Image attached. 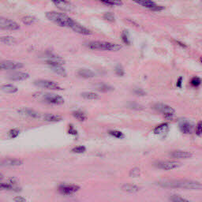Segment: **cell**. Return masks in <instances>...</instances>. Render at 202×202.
I'll list each match as a JSON object with an SVG mask.
<instances>
[{
    "instance_id": "6da1fadb",
    "label": "cell",
    "mask_w": 202,
    "mask_h": 202,
    "mask_svg": "<svg viewBox=\"0 0 202 202\" xmlns=\"http://www.w3.org/2000/svg\"><path fill=\"white\" fill-rule=\"evenodd\" d=\"M159 186L167 188H183L187 190H200L201 184L199 182L186 179H171V180H162L157 182Z\"/></svg>"
},
{
    "instance_id": "7a4b0ae2",
    "label": "cell",
    "mask_w": 202,
    "mask_h": 202,
    "mask_svg": "<svg viewBox=\"0 0 202 202\" xmlns=\"http://www.w3.org/2000/svg\"><path fill=\"white\" fill-rule=\"evenodd\" d=\"M46 18L51 22H53L54 24L57 25L61 27H67L71 28L74 24L75 21L72 18L62 12H57V11H49L46 13Z\"/></svg>"
},
{
    "instance_id": "3957f363",
    "label": "cell",
    "mask_w": 202,
    "mask_h": 202,
    "mask_svg": "<svg viewBox=\"0 0 202 202\" xmlns=\"http://www.w3.org/2000/svg\"><path fill=\"white\" fill-rule=\"evenodd\" d=\"M84 46L90 50L111 51H118L122 48L119 44L106 41H89L85 43Z\"/></svg>"
},
{
    "instance_id": "277c9868",
    "label": "cell",
    "mask_w": 202,
    "mask_h": 202,
    "mask_svg": "<svg viewBox=\"0 0 202 202\" xmlns=\"http://www.w3.org/2000/svg\"><path fill=\"white\" fill-rule=\"evenodd\" d=\"M35 98L48 104H53V105H62L65 102L63 97L57 94H49V93L36 94L35 95Z\"/></svg>"
},
{
    "instance_id": "5b68a950",
    "label": "cell",
    "mask_w": 202,
    "mask_h": 202,
    "mask_svg": "<svg viewBox=\"0 0 202 202\" xmlns=\"http://www.w3.org/2000/svg\"><path fill=\"white\" fill-rule=\"evenodd\" d=\"M155 110L157 111L158 112L164 114V116L166 118L171 119L174 117V110L171 107L168 106L164 104H156L153 107Z\"/></svg>"
},
{
    "instance_id": "8992f818",
    "label": "cell",
    "mask_w": 202,
    "mask_h": 202,
    "mask_svg": "<svg viewBox=\"0 0 202 202\" xmlns=\"http://www.w3.org/2000/svg\"><path fill=\"white\" fill-rule=\"evenodd\" d=\"M34 84L37 87H40V88H47V89H50V90H62L60 85H58V84L54 81H51L36 80L34 81Z\"/></svg>"
},
{
    "instance_id": "52a82bcc",
    "label": "cell",
    "mask_w": 202,
    "mask_h": 202,
    "mask_svg": "<svg viewBox=\"0 0 202 202\" xmlns=\"http://www.w3.org/2000/svg\"><path fill=\"white\" fill-rule=\"evenodd\" d=\"M19 28H20V25L16 22L7 19V18H0V29L15 31L18 30Z\"/></svg>"
},
{
    "instance_id": "ba28073f",
    "label": "cell",
    "mask_w": 202,
    "mask_h": 202,
    "mask_svg": "<svg viewBox=\"0 0 202 202\" xmlns=\"http://www.w3.org/2000/svg\"><path fill=\"white\" fill-rule=\"evenodd\" d=\"M137 4L142 6L143 7L148 9L152 11H160L164 9V6H159L152 0H133Z\"/></svg>"
},
{
    "instance_id": "9c48e42d",
    "label": "cell",
    "mask_w": 202,
    "mask_h": 202,
    "mask_svg": "<svg viewBox=\"0 0 202 202\" xmlns=\"http://www.w3.org/2000/svg\"><path fill=\"white\" fill-rule=\"evenodd\" d=\"M24 65L22 62H13V61H2L0 62V70H17L22 68Z\"/></svg>"
},
{
    "instance_id": "30bf717a",
    "label": "cell",
    "mask_w": 202,
    "mask_h": 202,
    "mask_svg": "<svg viewBox=\"0 0 202 202\" xmlns=\"http://www.w3.org/2000/svg\"><path fill=\"white\" fill-rule=\"evenodd\" d=\"M23 164V160L18 158H5L0 160L1 167H14Z\"/></svg>"
},
{
    "instance_id": "8fae6325",
    "label": "cell",
    "mask_w": 202,
    "mask_h": 202,
    "mask_svg": "<svg viewBox=\"0 0 202 202\" xmlns=\"http://www.w3.org/2000/svg\"><path fill=\"white\" fill-rule=\"evenodd\" d=\"M156 166L160 169L166 171H170L178 168L181 166V164L177 161H171V160H166V161H160L156 163Z\"/></svg>"
},
{
    "instance_id": "7c38bea8",
    "label": "cell",
    "mask_w": 202,
    "mask_h": 202,
    "mask_svg": "<svg viewBox=\"0 0 202 202\" xmlns=\"http://www.w3.org/2000/svg\"><path fill=\"white\" fill-rule=\"evenodd\" d=\"M29 78V74L26 72H20V71H14L7 74V78L10 81H21L27 80Z\"/></svg>"
},
{
    "instance_id": "4fadbf2b",
    "label": "cell",
    "mask_w": 202,
    "mask_h": 202,
    "mask_svg": "<svg viewBox=\"0 0 202 202\" xmlns=\"http://www.w3.org/2000/svg\"><path fill=\"white\" fill-rule=\"evenodd\" d=\"M51 1L57 8L64 11H72L74 9L72 3L68 2L67 0H51Z\"/></svg>"
},
{
    "instance_id": "5bb4252c",
    "label": "cell",
    "mask_w": 202,
    "mask_h": 202,
    "mask_svg": "<svg viewBox=\"0 0 202 202\" xmlns=\"http://www.w3.org/2000/svg\"><path fill=\"white\" fill-rule=\"evenodd\" d=\"M80 187L76 185H62L58 187V191L64 195H70L78 192Z\"/></svg>"
},
{
    "instance_id": "9a60e30c",
    "label": "cell",
    "mask_w": 202,
    "mask_h": 202,
    "mask_svg": "<svg viewBox=\"0 0 202 202\" xmlns=\"http://www.w3.org/2000/svg\"><path fill=\"white\" fill-rule=\"evenodd\" d=\"M18 113L23 116L28 117V118H39L41 117L40 113H38L37 111H36L33 109H31V108H21L18 110Z\"/></svg>"
},
{
    "instance_id": "2e32d148",
    "label": "cell",
    "mask_w": 202,
    "mask_h": 202,
    "mask_svg": "<svg viewBox=\"0 0 202 202\" xmlns=\"http://www.w3.org/2000/svg\"><path fill=\"white\" fill-rule=\"evenodd\" d=\"M70 28H71L74 32H76V33L83 35V36H89V35H92L91 30H89L88 28H85L84 26L80 25L77 22H74V24L73 25V26Z\"/></svg>"
},
{
    "instance_id": "e0dca14e",
    "label": "cell",
    "mask_w": 202,
    "mask_h": 202,
    "mask_svg": "<svg viewBox=\"0 0 202 202\" xmlns=\"http://www.w3.org/2000/svg\"><path fill=\"white\" fill-rule=\"evenodd\" d=\"M46 63L48 66H62L65 64L63 58L55 55H50L49 58L46 60Z\"/></svg>"
},
{
    "instance_id": "ac0fdd59",
    "label": "cell",
    "mask_w": 202,
    "mask_h": 202,
    "mask_svg": "<svg viewBox=\"0 0 202 202\" xmlns=\"http://www.w3.org/2000/svg\"><path fill=\"white\" fill-rule=\"evenodd\" d=\"M171 156L174 159H188L192 156V154L190 152H186V151L177 150L172 152Z\"/></svg>"
},
{
    "instance_id": "d6986e66",
    "label": "cell",
    "mask_w": 202,
    "mask_h": 202,
    "mask_svg": "<svg viewBox=\"0 0 202 202\" xmlns=\"http://www.w3.org/2000/svg\"><path fill=\"white\" fill-rule=\"evenodd\" d=\"M179 128L183 134H188L192 132L193 126L188 121L183 120L179 123Z\"/></svg>"
},
{
    "instance_id": "ffe728a7",
    "label": "cell",
    "mask_w": 202,
    "mask_h": 202,
    "mask_svg": "<svg viewBox=\"0 0 202 202\" xmlns=\"http://www.w3.org/2000/svg\"><path fill=\"white\" fill-rule=\"evenodd\" d=\"M94 87L96 90L102 92H108L114 90V88L111 85L106 84V83H97L95 84Z\"/></svg>"
},
{
    "instance_id": "44dd1931",
    "label": "cell",
    "mask_w": 202,
    "mask_h": 202,
    "mask_svg": "<svg viewBox=\"0 0 202 202\" xmlns=\"http://www.w3.org/2000/svg\"><path fill=\"white\" fill-rule=\"evenodd\" d=\"M1 90L5 93H8V94H13V93H16L18 91V88L16 86L13 85L11 84H5L1 86Z\"/></svg>"
},
{
    "instance_id": "7402d4cb",
    "label": "cell",
    "mask_w": 202,
    "mask_h": 202,
    "mask_svg": "<svg viewBox=\"0 0 202 202\" xmlns=\"http://www.w3.org/2000/svg\"><path fill=\"white\" fill-rule=\"evenodd\" d=\"M169 130V126L167 123H162V124L156 126V128L153 130V132L155 134H158V135H163L168 132Z\"/></svg>"
},
{
    "instance_id": "603a6c76",
    "label": "cell",
    "mask_w": 202,
    "mask_h": 202,
    "mask_svg": "<svg viewBox=\"0 0 202 202\" xmlns=\"http://www.w3.org/2000/svg\"><path fill=\"white\" fill-rule=\"evenodd\" d=\"M78 74L80 77L83 78H92L95 77V73L91 70H88V69H81L78 71Z\"/></svg>"
},
{
    "instance_id": "cb8c5ba5",
    "label": "cell",
    "mask_w": 202,
    "mask_h": 202,
    "mask_svg": "<svg viewBox=\"0 0 202 202\" xmlns=\"http://www.w3.org/2000/svg\"><path fill=\"white\" fill-rule=\"evenodd\" d=\"M42 117L44 120L51 122H60V121L62 119V118L60 116V115H57V114H44Z\"/></svg>"
},
{
    "instance_id": "d4e9b609",
    "label": "cell",
    "mask_w": 202,
    "mask_h": 202,
    "mask_svg": "<svg viewBox=\"0 0 202 202\" xmlns=\"http://www.w3.org/2000/svg\"><path fill=\"white\" fill-rule=\"evenodd\" d=\"M122 190L126 193H130V194H134L137 193L140 190V187L137 186V185L134 184H124L122 185Z\"/></svg>"
},
{
    "instance_id": "484cf974",
    "label": "cell",
    "mask_w": 202,
    "mask_h": 202,
    "mask_svg": "<svg viewBox=\"0 0 202 202\" xmlns=\"http://www.w3.org/2000/svg\"><path fill=\"white\" fill-rule=\"evenodd\" d=\"M50 68L56 74H58L61 77H66L67 73L66 70L62 66H50Z\"/></svg>"
},
{
    "instance_id": "4316f807",
    "label": "cell",
    "mask_w": 202,
    "mask_h": 202,
    "mask_svg": "<svg viewBox=\"0 0 202 202\" xmlns=\"http://www.w3.org/2000/svg\"><path fill=\"white\" fill-rule=\"evenodd\" d=\"M22 22L23 24L26 25H31L36 24L37 22V19L34 16L27 15V16H24L22 18Z\"/></svg>"
},
{
    "instance_id": "83f0119b",
    "label": "cell",
    "mask_w": 202,
    "mask_h": 202,
    "mask_svg": "<svg viewBox=\"0 0 202 202\" xmlns=\"http://www.w3.org/2000/svg\"><path fill=\"white\" fill-rule=\"evenodd\" d=\"M0 42L6 45H14L17 43V40L13 36H6L0 37Z\"/></svg>"
},
{
    "instance_id": "f1b7e54d",
    "label": "cell",
    "mask_w": 202,
    "mask_h": 202,
    "mask_svg": "<svg viewBox=\"0 0 202 202\" xmlns=\"http://www.w3.org/2000/svg\"><path fill=\"white\" fill-rule=\"evenodd\" d=\"M81 96L82 98L85 99V100H94L99 99V95L96 92H82L81 94Z\"/></svg>"
},
{
    "instance_id": "f546056e",
    "label": "cell",
    "mask_w": 202,
    "mask_h": 202,
    "mask_svg": "<svg viewBox=\"0 0 202 202\" xmlns=\"http://www.w3.org/2000/svg\"><path fill=\"white\" fill-rule=\"evenodd\" d=\"M73 116L76 119H78V121H80V122H84V121L87 119L86 114L81 111H74L73 112Z\"/></svg>"
},
{
    "instance_id": "4dcf8cb0",
    "label": "cell",
    "mask_w": 202,
    "mask_h": 202,
    "mask_svg": "<svg viewBox=\"0 0 202 202\" xmlns=\"http://www.w3.org/2000/svg\"><path fill=\"white\" fill-rule=\"evenodd\" d=\"M99 1L108 6H122L123 3L122 0H99Z\"/></svg>"
},
{
    "instance_id": "1f68e13d",
    "label": "cell",
    "mask_w": 202,
    "mask_h": 202,
    "mask_svg": "<svg viewBox=\"0 0 202 202\" xmlns=\"http://www.w3.org/2000/svg\"><path fill=\"white\" fill-rule=\"evenodd\" d=\"M0 190H7V191H14V187L8 182H0Z\"/></svg>"
},
{
    "instance_id": "d6a6232c",
    "label": "cell",
    "mask_w": 202,
    "mask_h": 202,
    "mask_svg": "<svg viewBox=\"0 0 202 202\" xmlns=\"http://www.w3.org/2000/svg\"><path fill=\"white\" fill-rule=\"evenodd\" d=\"M121 37H122V40L124 44H126V45H130V44H131V41H130V34H129L128 31H126V30L123 31L122 33V36H121Z\"/></svg>"
},
{
    "instance_id": "836d02e7",
    "label": "cell",
    "mask_w": 202,
    "mask_h": 202,
    "mask_svg": "<svg viewBox=\"0 0 202 202\" xmlns=\"http://www.w3.org/2000/svg\"><path fill=\"white\" fill-rule=\"evenodd\" d=\"M19 134H20V130L18 128L11 129L8 132L9 137L11 138V139H14V138L18 137Z\"/></svg>"
},
{
    "instance_id": "e575fe53",
    "label": "cell",
    "mask_w": 202,
    "mask_h": 202,
    "mask_svg": "<svg viewBox=\"0 0 202 202\" xmlns=\"http://www.w3.org/2000/svg\"><path fill=\"white\" fill-rule=\"evenodd\" d=\"M170 199L171 202H191L186 198L182 197L178 195H172Z\"/></svg>"
},
{
    "instance_id": "d590c367",
    "label": "cell",
    "mask_w": 202,
    "mask_h": 202,
    "mask_svg": "<svg viewBox=\"0 0 202 202\" xmlns=\"http://www.w3.org/2000/svg\"><path fill=\"white\" fill-rule=\"evenodd\" d=\"M104 18L106 21L110 22H114L115 21L114 14H112L111 12H107L104 14Z\"/></svg>"
},
{
    "instance_id": "8d00e7d4",
    "label": "cell",
    "mask_w": 202,
    "mask_h": 202,
    "mask_svg": "<svg viewBox=\"0 0 202 202\" xmlns=\"http://www.w3.org/2000/svg\"><path fill=\"white\" fill-rule=\"evenodd\" d=\"M109 134H110L111 136L114 137L116 138L124 137V134H122L121 131H118V130H111V131H109Z\"/></svg>"
},
{
    "instance_id": "74e56055",
    "label": "cell",
    "mask_w": 202,
    "mask_h": 202,
    "mask_svg": "<svg viewBox=\"0 0 202 202\" xmlns=\"http://www.w3.org/2000/svg\"><path fill=\"white\" fill-rule=\"evenodd\" d=\"M200 83H201V80H200V78H197V77L192 78V80L190 81L191 85L194 86V87H197V86L200 85Z\"/></svg>"
},
{
    "instance_id": "f35d334b",
    "label": "cell",
    "mask_w": 202,
    "mask_h": 202,
    "mask_svg": "<svg viewBox=\"0 0 202 202\" xmlns=\"http://www.w3.org/2000/svg\"><path fill=\"white\" fill-rule=\"evenodd\" d=\"M114 70H115V73H116V74L118 75V76H123L125 74L124 70H123V68H122V66H121V65H117V66H115Z\"/></svg>"
},
{
    "instance_id": "ab89813d",
    "label": "cell",
    "mask_w": 202,
    "mask_h": 202,
    "mask_svg": "<svg viewBox=\"0 0 202 202\" xmlns=\"http://www.w3.org/2000/svg\"><path fill=\"white\" fill-rule=\"evenodd\" d=\"M130 175L131 177H134V178L138 177L139 175H140V169H139V168H137V167L133 168L132 170L130 171Z\"/></svg>"
},
{
    "instance_id": "60d3db41",
    "label": "cell",
    "mask_w": 202,
    "mask_h": 202,
    "mask_svg": "<svg viewBox=\"0 0 202 202\" xmlns=\"http://www.w3.org/2000/svg\"><path fill=\"white\" fill-rule=\"evenodd\" d=\"M73 152L75 153H82L85 152V147L84 146H77L72 149Z\"/></svg>"
},
{
    "instance_id": "b9f144b4",
    "label": "cell",
    "mask_w": 202,
    "mask_h": 202,
    "mask_svg": "<svg viewBox=\"0 0 202 202\" xmlns=\"http://www.w3.org/2000/svg\"><path fill=\"white\" fill-rule=\"evenodd\" d=\"M201 133H202V124L201 122H199L196 126V134L197 135H198V136H200Z\"/></svg>"
},
{
    "instance_id": "7bdbcfd3",
    "label": "cell",
    "mask_w": 202,
    "mask_h": 202,
    "mask_svg": "<svg viewBox=\"0 0 202 202\" xmlns=\"http://www.w3.org/2000/svg\"><path fill=\"white\" fill-rule=\"evenodd\" d=\"M14 202H26V199L22 196H16L14 197Z\"/></svg>"
},
{
    "instance_id": "ee69618b",
    "label": "cell",
    "mask_w": 202,
    "mask_h": 202,
    "mask_svg": "<svg viewBox=\"0 0 202 202\" xmlns=\"http://www.w3.org/2000/svg\"><path fill=\"white\" fill-rule=\"evenodd\" d=\"M134 92L135 94L139 95V96H144V95L146 94V92H144L143 89H141V88H137V89L134 91Z\"/></svg>"
},
{
    "instance_id": "f6af8a7d",
    "label": "cell",
    "mask_w": 202,
    "mask_h": 202,
    "mask_svg": "<svg viewBox=\"0 0 202 202\" xmlns=\"http://www.w3.org/2000/svg\"><path fill=\"white\" fill-rule=\"evenodd\" d=\"M69 134H72V135H76L77 134V130L74 128V126L72 125H70L69 126Z\"/></svg>"
},
{
    "instance_id": "bcb514c9",
    "label": "cell",
    "mask_w": 202,
    "mask_h": 202,
    "mask_svg": "<svg viewBox=\"0 0 202 202\" xmlns=\"http://www.w3.org/2000/svg\"><path fill=\"white\" fill-rule=\"evenodd\" d=\"M182 85V77H179L178 80H177L176 86L177 87H178V88H181Z\"/></svg>"
},
{
    "instance_id": "7dc6e473",
    "label": "cell",
    "mask_w": 202,
    "mask_h": 202,
    "mask_svg": "<svg viewBox=\"0 0 202 202\" xmlns=\"http://www.w3.org/2000/svg\"><path fill=\"white\" fill-rule=\"evenodd\" d=\"M176 42L178 43V44H180V45H181V46H182V47H184V48H186V45H185L184 44H182V43H181L180 41H179V40H176Z\"/></svg>"
},
{
    "instance_id": "c3c4849f",
    "label": "cell",
    "mask_w": 202,
    "mask_h": 202,
    "mask_svg": "<svg viewBox=\"0 0 202 202\" xmlns=\"http://www.w3.org/2000/svg\"><path fill=\"white\" fill-rule=\"evenodd\" d=\"M3 178H4V176H3V174L0 172V182H2V180H3Z\"/></svg>"
}]
</instances>
